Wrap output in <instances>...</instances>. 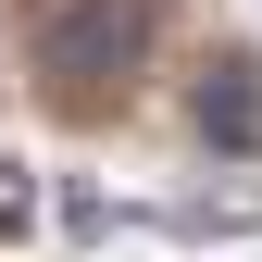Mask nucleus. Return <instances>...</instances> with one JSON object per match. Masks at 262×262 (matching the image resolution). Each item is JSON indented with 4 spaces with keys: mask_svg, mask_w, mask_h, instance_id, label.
I'll return each instance as SVG.
<instances>
[{
    "mask_svg": "<svg viewBox=\"0 0 262 262\" xmlns=\"http://www.w3.org/2000/svg\"><path fill=\"white\" fill-rule=\"evenodd\" d=\"M187 125H200L212 150H262V75L250 62H212V75L187 88Z\"/></svg>",
    "mask_w": 262,
    "mask_h": 262,
    "instance_id": "obj_2",
    "label": "nucleus"
},
{
    "mask_svg": "<svg viewBox=\"0 0 262 262\" xmlns=\"http://www.w3.org/2000/svg\"><path fill=\"white\" fill-rule=\"evenodd\" d=\"M25 225H38V187H25V162L0 150V237H25Z\"/></svg>",
    "mask_w": 262,
    "mask_h": 262,
    "instance_id": "obj_3",
    "label": "nucleus"
},
{
    "mask_svg": "<svg viewBox=\"0 0 262 262\" xmlns=\"http://www.w3.org/2000/svg\"><path fill=\"white\" fill-rule=\"evenodd\" d=\"M150 25L162 0H62L38 25V75H50V113H125V88L150 75Z\"/></svg>",
    "mask_w": 262,
    "mask_h": 262,
    "instance_id": "obj_1",
    "label": "nucleus"
}]
</instances>
